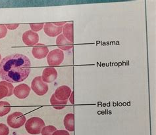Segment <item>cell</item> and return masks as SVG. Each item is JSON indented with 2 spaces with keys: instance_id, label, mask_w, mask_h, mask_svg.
Returning <instances> with one entry per match:
<instances>
[{
  "instance_id": "cell-11",
  "label": "cell",
  "mask_w": 156,
  "mask_h": 135,
  "mask_svg": "<svg viewBox=\"0 0 156 135\" xmlns=\"http://www.w3.org/2000/svg\"><path fill=\"white\" fill-rule=\"evenodd\" d=\"M57 72L54 68H46L42 72V79L44 82L49 83L54 81L57 78Z\"/></svg>"
},
{
  "instance_id": "cell-9",
  "label": "cell",
  "mask_w": 156,
  "mask_h": 135,
  "mask_svg": "<svg viewBox=\"0 0 156 135\" xmlns=\"http://www.w3.org/2000/svg\"><path fill=\"white\" fill-rule=\"evenodd\" d=\"M48 48L44 44L38 43L32 50V54L35 59H42L46 57L49 53Z\"/></svg>"
},
{
  "instance_id": "cell-13",
  "label": "cell",
  "mask_w": 156,
  "mask_h": 135,
  "mask_svg": "<svg viewBox=\"0 0 156 135\" xmlns=\"http://www.w3.org/2000/svg\"><path fill=\"white\" fill-rule=\"evenodd\" d=\"M63 123L65 127L70 132L75 130V116L73 113H68L65 116Z\"/></svg>"
},
{
  "instance_id": "cell-6",
  "label": "cell",
  "mask_w": 156,
  "mask_h": 135,
  "mask_svg": "<svg viewBox=\"0 0 156 135\" xmlns=\"http://www.w3.org/2000/svg\"><path fill=\"white\" fill-rule=\"evenodd\" d=\"M23 42L28 46H34L39 42L38 34L32 30H28L23 34Z\"/></svg>"
},
{
  "instance_id": "cell-24",
  "label": "cell",
  "mask_w": 156,
  "mask_h": 135,
  "mask_svg": "<svg viewBox=\"0 0 156 135\" xmlns=\"http://www.w3.org/2000/svg\"><path fill=\"white\" fill-rule=\"evenodd\" d=\"M19 24H5V26L7 27V29H9L11 30H14L15 29H17V28L19 27Z\"/></svg>"
},
{
  "instance_id": "cell-27",
  "label": "cell",
  "mask_w": 156,
  "mask_h": 135,
  "mask_svg": "<svg viewBox=\"0 0 156 135\" xmlns=\"http://www.w3.org/2000/svg\"><path fill=\"white\" fill-rule=\"evenodd\" d=\"M1 59H2V55H0V60H1Z\"/></svg>"
},
{
  "instance_id": "cell-1",
  "label": "cell",
  "mask_w": 156,
  "mask_h": 135,
  "mask_svg": "<svg viewBox=\"0 0 156 135\" xmlns=\"http://www.w3.org/2000/svg\"><path fill=\"white\" fill-rule=\"evenodd\" d=\"M30 71V60L21 54L7 56L0 62V77L7 82H22L28 77Z\"/></svg>"
},
{
  "instance_id": "cell-25",
  "label": "cell",
  "mask_w": 156,
  "mask_h": 135,
  "mask_svg": "<svg viewBox=\"0 0 156 135\" xmlns=\"http://www.w3.org/2000/svg\"><path fill=\"white\" fill-rule=\"evenodd\" d=\"M56 26H63L65 24H66V22H53V23Z\"/></svg>"
},
{
  "instance_id": "cell-21",
  "label": "cell",
  "mask_w": 156,
  "mask_h": 135,
  "mask_svg": "<svg viewBox=\"0 0 156 135\" xmlns=\"http://www.w3.org/2000/svg\"><path fill=\"white\" fill-rule=\"evenodd\" d=\"M9 129L8 127L3 123H0V135H8Z\"/></svg>"
},
{
  "instance_id": "cell-14",
  "label": "cell",
  "mask_w": 156,
  "mask_h": 135,
  "mask_svg": "<svg viewBox=\"0 0 156 135\" xmlns=\"http://www.w3.org/2000/svg\"><path fill=\"white\" fill-rule=\"evenodd\" d=\"M73 23H66L63 27V35L70 42H73Z\"/></svg>"
},
{
  "instance_id": "cell-26",
  "label": "cell",
  "mask_w": 156,
  "mask_h": 135,
  "mask_svg": "<svg viewBox=\"0 0 156 135\" xmlns=\"http://www.w3.org/2000/svg\"><path fill=\"white\" fill-rule=\"evenodd\" d=\"M73 94H74V93L73 92H72L71 93V98H70V101H71V104H73Z\"/></svg>"
},
{
  "instance_id": "cell-3",
  "label": "cell",
  "mask_w": 156,
  "mask_h": 135,
  "mask_svg": "<svg viewBox=\"0 0 156 135\" xmlns=\"http://www.w3.org/2000/svg\"><path fill=\"white\" fill-rule=\"evenodd\" d=\"M27 120L24 114L20 112H16L7 117V122L11 128L19 129L25 123Z\"/></svg>"
},
{
  "instance_id": "cell-10",
  "label": "cell",
  "mask_w": 156,
  "mask_h": 135,
  "mask_svg": "<svg viewBox=\"0 0 156 135\" xmlns=\"http://www.w3.org/2000/svg\"><path fill=\"white\" fill-rule=\"evenodd\" d=\"M63 26H56L53 23L44 24V30L45 34L49 37H55L59 35L63 32Z\"/></svg>"
},
{
  "instance_id": "cell-5",
  "label": "cell",
  "mask_w": 156,
  "mask_h": 135,
  "mask_svg": "<svg viewBox=\"0 0 156 135\" xmlns=\"http://www.w3.org/2000/svg\"><path fill=\"white\" fill-rule=\"evenodd\" d=\"M31 89L37 95L43 96L48 93L49 87L48 84L42 81V77L37 76L32 81Z\"/></svg>"
},
{
  "instance_id": "cell-4",
  "label": "cell",
  "mask_w": 156,
  "mask_h": 135,
  "mask_svg": "<svg viewBox=\"0 0 156 135\" xmlns=\"http://www.w3.org/2000/svg\"><path fill=\"white\" fill-rule=\"evenodd\" d=\"M47 57V62L50 66H58L64 60V52L60 49H54L49 52Z\"/></svg>"
},
{
  "instance_id": "cell-18",
  "label": "cell",
  "mask_w": 156,
  "mask_h": 135,
  "mask_svg": "<svg viewBox=\"0 0 156 135\" xmlns=\"http://www.w3.org/2000/svg\"><path fill=\"white\" fill-rule=\"evenodd\" d=\"M0 85L6 86V87L8 88V89H9V94H8L7 96H11V95H13V90L15 87H13V85L11 84V83L7 82V81H0Z\"/></svg>"
},
{
  "instance_id": "cell-2",
  "label": "cell",
  "mask_w": 156,
  "mask_h": 135,
  "mask_svg": "<svg viewBox=\"0 0 156 135\" xmlns=\"http://www.w3.org/2000/svg\"><path fill=\"white\" fill-rule=\"evenodd\" d=\"M45 127V123L42 119L38 117H33L28 120L25 123L27 131L30 134H39Z\"/></svg>"
},
{
  "instance_id": "cell-15",
  "label": "cell",
  "mask_w": 156,
  "mask_h": 135,
  "mask_svg": "<svg viewBox=\"0 0 156 135\" xmlns=\"http://www.w3.org/2000/svg\"><path fill=\"white\" fill-rule=\"evenodd\" d=\"M68 100H64V101H60L57 100L55 97V95H53L51 96L50 99V103L53 108L56 110H62L67 104Z\"/></svg>"
},
{
  "instance_id": "cell-19",
  "label": "cell",
  "mask_w": 156,
  "mask_h": 135,
  "mask_svg": "<svg viewBox=\"0 0 156 135\" xmlns=\"http://www.w3.org/2000/svg\"><path fill=\"white\" fill-rule=\"evenodd\" d=\"M9 89L5 85H0V99H2L8 96Z\"/></svg>"
},
{
  "instance_id": "cell-8",
  "label": "cell",
  "mask_w": 156,
  "mask_h": 135,
  "mask_svg": "<svg viewBox=\"0 0 156 135\" xmlns=\"http://www.w3.org/2000/svg\"><path fill=\"white\" fill-rule=\"evenodd\" d=\"M31 89L27 84L21 83L14 88L13 95L19 99H24L29 95Z\"/></svg>"
},
{
  "instance_id": "cell-7",
  "label": "cell",
  "mask_w": 156,
  "mask_h": 135,
  "mask_svg": "<svg viewBox=\"0 0 156 135\" xmlns=\"http://www.w3.org/2000/svg\"><path fill=\"white\" fill-rule=\"evenodd\" d=\"M71 93L72 91L71 88L67 85H62L55 90L53 95H55V97L58 100L64 101L68 100Z\"/></svg>"
},
{
  "instance_id": "cell-12",
  "label": "cell",
  "mask_w": 156,
  "mask_h": 135,
  "mask_svg": "<svg viewBox=\"0 0 156 135\" xmlns=\"http://www.w3.org/2000/svg\"><path fill=\"white\" fill-rule=\"evenodd\" d=\"M56 45L61 51L71 50L73 47V43L68 41L63 34H60L57 36L56 39Z\"/></svg>"
},
{
  "instance_id": "cell-17",
  "label": "cell",
  "mask_w": 156,
  "mask_h": 135,
  "mask_svg": "<svg viewBox=\"0 0 156 135\" xmlns=\"http://www.w3.org/2000/svg\"><path fill=\"white\" fill-rule=\"evenodd\" d=\"M55 130H57V129L53 125H48L45 126L42 129V135H52L53 133H54Z\"/></svg>"
},
{
  "instance_id": "cell-16",
  "label": "cell",
  "mask_w": 156,
  "mask_h": 135,
  "mask_svg": "<svg viewBox=\"0 0 156 135\" xmlns=\"http://www.w3.org/2000/svg\"><path fill=\"white\" fill-rule=\"evenodd\" d=\"M11 111V105L9 102L0 101V117L7 115Z\"/></svg>"
},
{
  "instance_id": "cell-22",
  "label": "cell",
  "mask_w": 156,
  "mask_h": 135,
  "mask_svg": "<svg viewBox=\"0 0 156 135\" xmlns=\"http://www.w3.org/2000/svg\"><path fill=\"white\" fill-rule=\"evenodd\" d=\"M7 34V28L4 24H0V39L4 38Z\"/></svg>"
},
{
  "instance_id": "cell-23",
  "label": "cell",
  "mask_w": 156,
  "mask_h": 135,
  "mask_svg": "<svg viewBox=\"0 0 156 135\" xmlns=\"http://www.w3.org/2000/svg\"><path fill=\"white\" fill-rule=\"evenodd\" d=\"M52 135H70L67 130H55V131L53 133Z\"/></svg>"
},
{
  "instance_id": "cell-20",
  "label": "cell",
  "mask_w": 156,
  "mask_h": 135,
  "mask_svg": "<svg viewBox=\"0 0 156 135\" xmlns=\"http://www.w3.org/2000/svg\"><path fill=\"white\" fill-rule=\"evenodd\" d=\"M30 27L32 29V31L34 32H39L41 30H42L44 26V23H40V24H30Z\"/></svg>"
}]
</instances>
